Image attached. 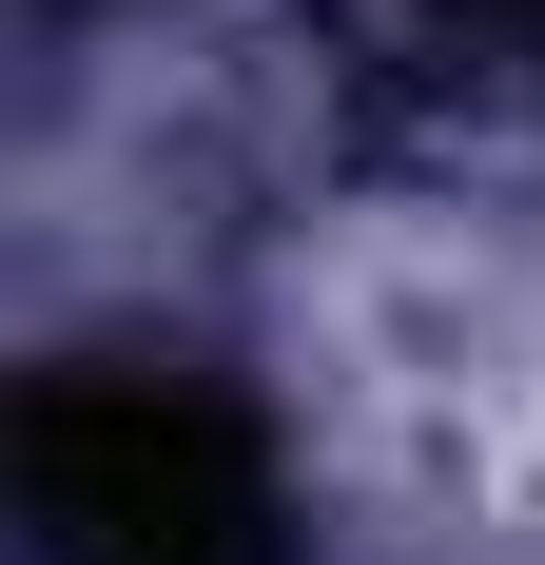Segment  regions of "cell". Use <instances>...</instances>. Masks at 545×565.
<instances>
[{"mask_svg":"<svg viewBox=\"0 0 545 565\" xmlns=\"http://www.w3.org/2000/svg\"><path fill=\"white\" fill-rule=\"evenodd\" d=\"M468 20H488V40H545V0H468Z\"/></svg>","mask_w":545,"mask_h":565,"instance_id":"cell-2","label":"cell"},{"mask_svg":"<svg viewBox=\"0 0 545 565\" xmlns=\"http://www.w3.org/2000/svg\"><path fill=\"white\" fill-rule=\"evenodd\" d=\"M20 546L40 565H292V488L215 371L98 351V371L20 391Z\"/></svg>","mask_w":545,"mask_h":565,"instance_id":"cell-1","label":"cell"}]
</instances>
